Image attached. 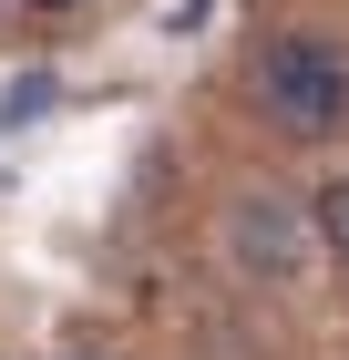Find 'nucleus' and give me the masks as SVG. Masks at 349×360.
I'll use <instances>...</instances> for the list:
<instances>
[{"instance_id": "nucleus-3", "label": "nucleus", "mask_w": 349, "mask_h": 360, "mask_svg": "<svg viewBox=\"0 0 349 360\" xmlns=\"http://www.w3.org/2000/svg\"><path fill=\"white\" fill-rule=\"evenodd\" d=\"M308 217H319V248H329V257L349 268V175H329V186L308 195Z\"/></svg>"}, {"instance_id": "nucleus-4", "label": "nucleus", "mask_w": 349, "mask_h": 360, "mask_svg": "<svg viewBox=\"0 0 349 360\" xmlns=\"http://www.w3.org/2000/svg\"><path fill=\"white\" fill-rule=\"evenodd\" d=\"M31 21H72V11H93V0H21Z\"/></svg>"}, {"instance_id": "nucleus-2", "label": "nucleus", "mask_w": 349, "mask_h": 360, "mask_svg": "<svg viewBox=\"0 0 349 360\" xmlns=\"http://www.w3.org/2000/svg\"><path fill=\"white\" fill-rule=\"evenodd\" d=\"M308 257H319V217L298 195H277V186H237L226 195V268L246 288H298Z\"/></svg>"}, {"instance_id": "nucleus-1", "label": "nucleus", "mask_w": 349, "mask_h": 360, "mask_svg": "<svg viewBox=\"0 0 349 360\" xmlns=\"http://www.w3.org/2000/svg\"><path fill=\"white\" fill-rule=\"evenodd\" d=\"M246 93H257V113H268L277 134H298V144H319V134L349 124V62L329 52L319 31H277L268 52L246 62Z\"/></svg>"}]
</instances>
